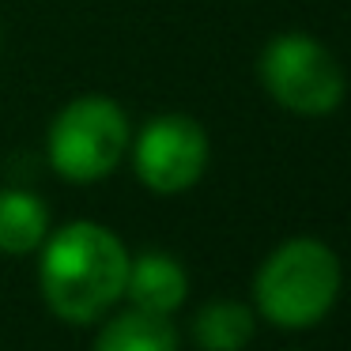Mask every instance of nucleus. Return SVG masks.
<instances>
[{
    "label": "nucleus",
    "mask_w": 351,
    "mask_h": 351,
    "mask_svg": "<svg viewBox=\"0 0 351 351\" xmlns=\"http://www.w3.org/2000/svg\"><path fill=\"white\" fill-rule=\"evenodd\" d=\"M129 250L106 223L72 219L38 250V291L57 321L99 325L125 298Z\"/></svg>",
    "instance_id": "nucleus-1"
},
{
    "label": "nucleus",
    "mask_w": 351,
    "mask_h": 351,
    "mask_svg": "<svg viewBox=\"0 0 351 351\" xmlns=\"http://www.w3.org/2000/svg\"><path fill=\"white\" fill-rule=\"evenodd\" d=\"M343 291L340 253L313 234H295L268 250L253 272V313L283 332L317 328Z\"/></svg>",
    "instance_id": "nucleus-2"
},
{
    "label": "nucleus",
    "mask_w": 351,
    "mask_h": 351,
    "mask_svg": "<svg viewBox=\"0 0 351 351\" xmlns=\"http://www.w3.org/2000/svg\"><path fill=\"white\" fill-rule=\"evenodd\" d=\"M132 125L121 102L110 95H80L57 110L46 132V159L57 178L72 185H95L125 162Z\"/></svg>",
    "instance_id": "nucleus-3"
},
{
    "label": "nucleus",
    "mask_w": 351,
    "mask_h": 351,
    "mask_svg": "<svg viewBox=\"0 0 351 351\" xmlns=\"http://www.w3.org/2000/svg\"><path fill=\"white\" fill-rule=\"evenodd\" d=\"M257 72L268 99L298 117L332 114V110H340L343 95H348L343 64L332 57V49L325 42L302 31L268 38V46L261 49Z\"/></svg>",
    "instance_id": "nucleus-4"
},
{
    "label": "nucleus",
    "mask_w": 351,
    "mask_h": 351,
    "mask_svg": "<svg viewBox=\"0 0 351 351\" xmlns=\"http://www.w3.org/2000/svg\"><path fill=\"white\" fill-rule=\"evenodd\" d=\"M129 159L144 189H152L155 197H178L204 178L208 159H212V140L197 117L159 114L140 132H132Z\"/></svg>",
    "instance_id": "nucleus-5"
},
{
    "label": "nucleus",
    "mask_w": 351,
    "mask_h": 351,
    "mask_svg": "<svg viewBox=\"0 0 351 351\" xmlns=\"http://www.w3.org/2000/svg\"><path fill=\"white\" fill-rule=\"evenodd\" d=\"M189 272L185 265L167 250H144L129 257V276H125V298L129 306L147 313L174 317L189 302Z\"/></svg>",
    "instance_id": "nucleus-6"
},
{
    "label": "nucleus",
    "mask_w": 351,
    "mask_h": 351,
    "mask_svg": "<svg viewBox=\"0 0 351 351\" xmlns=\"http://www.w3.org/2000/svg\"><path fill=\"white\" fill-rule=\"evenodd\" d=\"M189 336L197 351H245L257 336V313L242 298H208L193 313Z\"/></svg>",
    "instance_id": "nucleus-7"
},
{
    "label": "nucleus",
    "mask_w": 351,
    "mask_h": 351,
    "mask_svg": "<svg viewBox=\"0 0 351 351\" xmlns=\"http://www.w3.org/2000/svg\"><path fill=\"white\" fill-rule=\"evenodd\" d=\"M91 351H182V332L174 317L129 306L102 321L91 340Z\"/></svg>",
    "instance_id": "nucleus-8"
},
{
    "label": "nucleus",
    "mask_w": 351,
    "mask_h": 351,
    "mask_svg": "<svg viewBox=\"0 0 351 351\" xmlns=\"http://www.w3.org/2000/svg\"><path fill=\"white\" fill-rule=\"evenodd\" d=\"M49 208L31 189H0V253L4 257H31L49 238Z\"/></svg>",
    "instance_id": "nucleus-9"
}]
</instances>
